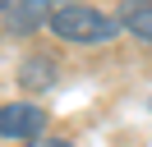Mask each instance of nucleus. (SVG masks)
Wrapping results in <instances>:
<instances>
[{
	"label": "nucleus",
	"instance_id": "obj_1",
	"mask_svg": "<svg viewBox=\"0 0 152 147\" xmlns=\"http://www.w3.org/2000/svg\"><path fill=\"white\" fill-rule=\"evenodd\" d=\"M51 32L60 41H74V46H102V41H115L120 32V18L102 14L92 5H69V9H51Z\"/></svg>",
	"mask_w": 152,
	"mask_h": 147
},
{
	"label": "nucleus",
	"instance_id": "obj_2",
	"mask_svg": "<svg viewBox=\"0 0 152 147\" xmlns=\"http://www.w3.org/2000/svg\"><path fill=\"white\" fill-rule=\"evenodd\" d=\"M46 129V110L37 101H10L0 106V138H37Z\"/></svg>",
	"mask_w": 152,
	"mask_h": 147
},
{
	"label": "nucleus",
	"instance_id": "obj_3",
	"mask_svg": "<svg viewBox=\"0 0 152 147\" xmlns=\"http://www.w3.org/2000/svg\"><path fill=\"white\" fill-rule=\"evenodd\" d=\"M120 28L134 41L152 46V0H124L120 5Z\"/></svg>",
	"mask_w": 152,
	"mask_h": 147
},
{
	"label": "nucleus",
	"instance_id": "obj_4",
	"mask_svg": "<svg viewBox=\"0 0 152 147\" xmlns=\"http://www.w3.org/2000/svg\"><path fill=\"white\" fill-rule=\"evenodd\" d=\"M46 5H42V0H23V5L19 9H10V28H14V32H32V28H37V23H46Z\"/></svg>",
	"mask_w": 152,
	"mask_h": 147
},
{
	"label": "nucleus",
	"instance_id": "obj_5",
	"mask_svg": "<svg viewBox=\"0 0 152 147\" xmlns=\"http://www.w3.org/2000/svg\"><path fill=\"white\" fill-rule=\"evenodd\" d=\"M51 78H56L51 60H23V69H19V83H28V87H51Z\"/></svg>",
	"mask_w": 152,
	"mask_h": 147
},
{
	"label": "nucleus",
	"instance_id": "obj_6",
	"mask_svg": "<svg viewBox=\"0 0 152 147\" xmlns=\"http://www.w3.org/2000/svg\"><path fill=\"white\" fill-rule=\"evenodd\" d=\"M28 147H74V143H60V138H46V143H28Z\"/></svg>",
	"mask_w": 152,
	"mask_h": 147
},
{
	"label": "nucleus",
	"instance_id": "obj_7",
	"mask_svg": "<svg viewBox=\"0 0 152 147\" xmlns=\"http://www.w3.org/2000/svg\"><path fill=\"white\" fill-rule=\"evenodd\" d=\"M42 5H46V9H51V5H65V9H69V5H74V0H42Z\"/></svg>",
	"mask_w": 152,
	"mask_h": 147
},
{
	"label": "nucleus",
	"instance_id": "obj_8",
	"mask_svg": "<svg viewBox=\"0 0 152 147\" xmlns=\"http://www.w3.org/2000/svg\"><path fill=\"white\" fill-rule=\"evenodd\" d=\"M10 5H14V0H0V14H10Z\"/></svg>",
	"mask_w": 152,
	"mask_h": 147
}]
</instances>
